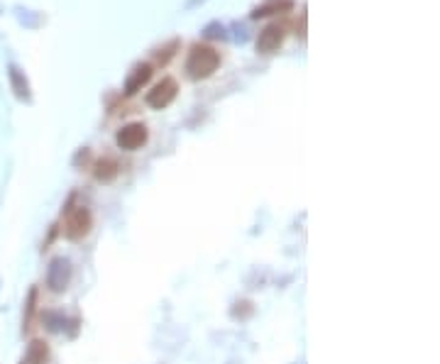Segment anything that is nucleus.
Instances as JSON below:
<instances>
[{
    "label": "nucleus",
    "mask_w": 440,
    "mask_h": 364,
    "mask_svg": "<svg viewBox=\"0 0 440 364\" xmlns=\"http://www.w3.org/2000/svg\"><path fill=\"white\" fill-rule=\"evenodd\" d=\"M115 174H118V169H115V161H106V164L101 161V166H98V179H103V181H110Z\"/></svg>",
    "instance_id": "obj_11"
},
{
    "label": "nucleus",
    "mask_w": 440,
    "mask_h": 364,
    "mask_svg": "<svg viewBox=\"0 0 440 364\" xmlns=\"http://www.w3.org/2000/svg\"><path fill=\"white\" fill-rule=\"evenodd\" d=\"M177 91H179V86H177V81L174 79H161V83H157L154 88L150 91V96H147V103H150L152 108H167L169 103L177 98Z\"/></svg>",
    "instance_id": "obj_4"
},
{
    "label": "nucleus",
    "mask_w": 440,
    "mask_h": 364,
    "mask_svg": "<svg viewBox=\"0 0 440 364\" xmlns=\"http://www.w3.org/2000/svg\"><path fill=\"white\" fill-rule=\"evenodd\" d=\"M281 42H284V27L281 25H267L262 30V34H259V39H257V52H262V54H272L274 49H279L281 47Z\"/></svg>",
    "instance_id": "obj_6"
},
{
    "label": "nucleus",
    "mask_w": 440,
    "mask_h": 364,
    "mask_svg": "<svg viewBox=\"0 0 440 364\" xmlns=\"http://www.w3.org/2000/svg\"><path fill=\"white\" fill-rule=\"evenodd\" d=\"M199 3H203V0H188V6H186V8H194V6H199Z\"/></svg>",
    "instance_id": "obj_12"
},
{
    "label": "nucleus",
    "mask_w": 440,
    "mask_h": 364,
    "mask_svg": "<svg viewBox=\"0 0 440 364\" xmlns=\"http://www.w3.org/2000/svg\"><path fill=\"white\" fill-rule=\"evenodd\" d=\"M91 230V213L86 208H76L74 213L66 218V237L71 240H81Z\"/></svg>",
    "instance_id": "obj_5"
},
{
    "label": "nucleus",
    "mask_w": 440,
    "mask_h": 364,
    "mask_svg": "<svg viewBox=\"0 0 440 364\" xmlns=\"http://www.w3.org/2000/svg\"><path fill=\"white\" fill-rule=\"evenodd\" d=\"M145 142H147V128L142 123H130L118 132V147L120 150L134 152V150H140Z\"/></svg>",
    "instance_id": "obj_3"
},
{
    "label": "nucleus",
    "mask_w": 440,
    "mask_h": 364,
    "mask_svg": "<svg viewBox=\"0 0 440 364\" xmlns=\"http://www.w3.org/2000/svg\"><path fill=\"white\" fill-rule=\"evenodd\" d=\"M291 8V0H267L264 6L254 8L252 15L254 17H264V15H274L277 10H289Z\"/></svg>",
    "instance_id": "obj_10"
},
{
    "label": "nucleus",
    "mask_w": 440,
    "mask_h": 364,
    "mask_svg": "<svg viewBox=\"0 0 440 364\" xmlns=\"http://www.w3.org/2000/svg\"><path fill=\"white\" fill-rule=\"evenodd\" d=\"M150 76H152V66L140 64L134 69V74L128 79V83H125V93H128V96H134V93L140 91V86H145L147 81H150Z\"/></svg>",
    "instance_id": "obj_7"
},
{
    "label": "nucleus",
    "mask_w": 440,
    "mask_h": 364,
    "mask_svg": "<svg viewBox=\"0 0 440 364\" xmlns=\"http://www.w3.org/2000/svg\"><path fill=\"white\" fill-rule=\"evenodd\" d=\"M71 281V264L69 259L64 257H57L52 259V264H49L47 269V286L52 291H64L66 286H69Z\"/></svg>",
    "instance_id": "obj_2"
},
{
    "label": "nucleus",
    "mask_w": 440,
    "mask_h": 364,
    "mask_svg": "<svg viewBox=\"0 0 440 364\" xmlns=\"http://www.w3.org/2000/svg\"><path fill=\"white\" fill-rule=\"evenodd\" d=\"M47 359H49L47 345H44L42 340H34V343L30 345V350H27L25 364H47Z\"/></svg>",
    "instance_id": "obj_8"
},
{
    "label": "nucleus",
    "mask_w": 440,
    "mask_h": 364,
    "mask_svg": "<svg viewBox=\"0 0 440 364\" xmlns=\"http://www.w3.org/2000/svg\"><path fill=\"white\" fill-rule=\"evenodd\" d=\"M8 74H10V83H12V88H15V93H17V98H30V86H27V79L20 74V69L17 66H10L8 69Z\"/></svg>",
    "instance_id": "obj_9"
},
{
    "label": "nucleus",
    "mask_w": 440,
    "mask_h": 364,
    "mask_svg": "<svg viewBox=\"0 0 440 364\" xmlns=\"http://www.w3.org/2000/svg\"><path fill=\"white\" fill-rule=\"evenodd\" d=\"M220 64V54L213 47H203V44H196L188 54L186 71L191 79H208Z\"/></svg>",
    "instance_id": "obj_1"
}]
</instances>
